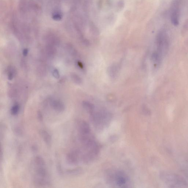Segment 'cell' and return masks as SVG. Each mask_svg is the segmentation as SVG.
<instances>
[{
    "label": "cell",
    "mask_w": 188,
    "mask_h": 188,
    "mask_svg": "<svg viewBox=\"0 0 188 188\" xmlns=\"http://www.w3.org/2000/svg\"><path fill=\"white\" fill-rule=\"evenodd\" d=\"M34 183L35 186L38 187H45L50 185V182L47 179L37 177L34 179Z\"/></svg>",
    "instance_id": "cell-9"
},
{
    "label": "cell",
    "mask_w": 188,
    "mask_h": 188,
    "mask_svg": "<svg viewBox=\"0 0 188 188\" xmlns=\"http://www.w3.org/2000/svg\"><path fill=\"white\" fill-rule=\"evenodd\" d=\"M17 91L15 89H10L9 92V95L10 98H13L17 96Z\"/></svg>",
    "instance_id": "cell-19"
},
{
    "label": "cell",
    "mask_w": 188,
    "mask_h": 188,
    "mask_svg": "<svg viewBox=\"0 0 188 188\" xmlns=\"http://www.w3.org/2000/svg\"><path fill=\"white\" fill-rule=\"evenodd\" d=\"M79 169H69L67 171V172L69 174L75 175L78 173L79 171H80Z\"/></svg>",
    "instance_id": "cell-20"
},
{
    "label": "cell",
    "mask_w": 188,
    "mask_h": 188,
    "mask_svg": "<svg viewBox=\"0 0 188 188\" xmlns=\"http://www.w3.org/2000/svg\"><path fill=\"white\" fill-rule=\"evenodd\" d=\"M7 77L9 80H12L16 74V70L15 67L12 66H9L7 68Z\"/></svg>",
    "instance_id": "cell-12"
},
{
    "label": "cell",
    "mask_w": 188,
    "mask_h": 188,
    "mask_svg": "<svg viewBox=\"0 0 188 188\" xmlns=\"http://www.w3.org/2000/svg\"><path fill=\"white\" fill-rule=\"evenodd\" d=\"M40 133L41 137L47 145L48 146L51 145L52 139L51 136L48 132L45 130H41L40 131Z\"/></svg>",
    "instance_id": "cell-8"
},
{
    "label": "cell",
    "mask_w": 188,
    "mask_h": 188,
    "mask_svg": "<svg viewBox=\"0 0 188 188\" xmlns=\"http://www.w3.org/2000/svg\"><path fill=\"white\" fill-rule=\"evenodd\" d=\"M35 173L38 177L46 179L48 178V172L45 166H37L35 169Z\"/></svg>",
    "instance_id": "cell-7"
},
{
    "label": "cell",
    "mask_w": 188,
    "mask_h": 188,
    "mask_svg": "<svg viewBox=\"0 0 188 188\" xmlns=\"http://www.w3.org/2000/svg\"><path fill=\"white\" fill-rule=\"evenodd\" d=\"M37 118H38V119L39 120V121L41 122L43 121V119H44V117H43L42 114V112L41 111H38L37 113Z\"/></svg>",
    "instance_id": "cell-22"
},
{
    "label": "cell",
    "mask_w": 188,
    "mask_h": 188,
    "mask_svg": "<svg viewBox=\"0 0 188 188\" xmlns=\"http://www.w3.org/2000/svg\"><path fill=\"white\" fill-rule=\"evenodd\" d=\"M20 109L19 104H15L12 107L11 109V113L13 115H17Z\"/></svg>",
    "instance_id": "cell-17"
},
{
    "label": "cell",
    "mask_w": 188,
    "mask_h": 188,
    "mask_svg": "<svg viewBox=\"0 0 188 188\" xmlns=\"http://www.w3.org/2000/svg\"><path fill=\"white\" fill-rule=\"evenodd\" d=\"M50 105L55 111L61 113L64 111L65 106L61 101L58 100H53L50 102Z\"/></svg>",
    "instance_id": "cell-6"
},
{
    "label": "cell",
    "mask_w": 188,
    "mask_h": 188,
    "mask_svg": "<svg viewBox=\"0 0 188 188\" xmlns=\"http://www.w3.org/2000/svg\"><path fill=\"white\" fill-rule=\"evenodd\" d=\"M77 64L79 66V68H80V69H83V68H84V65H83V64H82L81 62H80V61H77Z\"/></svg>",
    "instance_id": "cell-24"
},
{
    "label": "cell",
    "mask_w": 188,
    "mask_h": 188,
    "mask_svg": "<svg viewBox=\"0 0 188 188\" xmlns=\"http://www.w3.org/2000/svg\"><path fill=\"white\" fill-rule=\"evenodd\" d=\"M67 49L70 54H71L73 56H75L77 55V51L71 45L67 46Z\"/></svg>",
    "instance_id": "cell-18"
},
{
    "label": "cell",
    "mask_w": 188,
    "mask_h": 188,
    "mask_svg": "<svg viewBox=\"0 0 188 188\" xmlns=\"http://www.w3.org/2000/svg\"><path fill=\"white\" fill-rule=\"evenodd\" d=\"M169 43V36L166 31H160L156 37V50L151 56L152 61L156 65H160L167 54Z\"/></svg>",
    "instance_id": "cell-1"
},
{
    "label": "cell",
    "mask_w": 188,
    "mask_h": 188,
    "mask_svg": "<svg viewBox=\"0 0 188 188\" xmlns=\"http://www.w3.org/2000/svg\"><path fill=\"white\" fill-rule=\"evenodd\" d=\"M71 77L72 80L75 84L78 85L82 84V79L77 74L72 73L71 74Z\"/></svg>",
    "instance_id": "cell-15"
},
{
    "label": "cell",
    "mask_w": 188,
    "mask_h": 188,
    "mask_svg": "<svg viewBox=\"0 0 188 188\" xmlns=\"http://www.w3.org/2000/svg\"><path fill=\"white\" fill-rule=\"evenodd\" d=\"M160 177L163 181L170 186V187H186L188 184L182 177L175 174L162 172Z\"/></svg>",
    "instance_id": "cell-2"
},
{
    "label": "cell",
    "mask_w": 188,
    "mask_h": 188,
    "mask_svg": "<svg viewBox=\"0 0 188 188\" xmlns=\"http://www.w3.org/2000/svg\"><path fill=\"white\" fill-rule=\"evenodd\" d=\"M82 105L84 108L90 113L94 111L95 108L94 105L92 103L87 101L83 102Z\"/></svg>",
    "instance_id": "cell-13"
},
{
    "label": "cell",
    "mask_w": 188,
    "mask_h": 188,
    "mask_svg": "<svg viewBox=\"0 0 188 188\" xmlns=\"http://www.w3.org/2000/svg\"><path fill=\"white\" fill-rule=\"evenodd\" d=\"M90 30L93 34L95 35H98L99 34V31L98 28L95 26L94 23L92 22H90Z\"/></svg>",
    "instance_id": "cell-16"
},
{
    "label": "cell",
    "mask_w": 188,
    "mask_h": 188,
    "mask_svg": "<svg viewBox=\"0 0 188 188\" xmlns=\"http://www.w3.org/2000/svg\"><path fill=\"white\" fill-rule=\"evenodd\" d=\"M28 49L25 48L23 49L22 54H23V55H24V56H26L28 55Z\"/></svg>",
    "instance_id": "cell-23"
},
{
    "label": "cell",
    "mask_w": 188,
    "mask_h": 188,
    "mask_svg": "<svg viewBox=\"0 0 188 188\" xmlns=\"http://www.w3.org/2000/svg\"><path fill=\"white\" fill-rule=\"evenodd\" d=\"M118 72V68L117 65L113 64L108 68V75L111 78H114Z\"/></svg>",
    "instance_id": "cell-11"
},
{
    "label": "cell",
    "mask_w": 188,
    "mask_h": 188,
    "mask_svg": "<svg viewBox=\"0 0 188 188\" xmlns=\"http://www.w3.org/2000/svg\"><path fill=\"white\" fill-rule=\"evenodd\" d=\"M46 50L47 54L50 57H53L55 56L56 52V50L54 45L49 44L47 45Z\"/></svg>",
    "instance_id": "cell-10"
},
{
    "label": "cell",
    "mask_w": 188,
    "mask_h": 188,
    "mask_svg": "<svg viewBox=\"0 0 188 188\" xmlns=\"http://www.w3.org/2000/svg\"><path fill=\"white\" fill-rule=\"evenodd\" d=\"M34 162L36 166H45V162L42 157L36 156L34 159Z\"/></svg>",
    "instance_id": "cell-14"
},
{
    "label": "cell",
    "mask_w": 188,
    "mask_h": 188,
    "mask_svg": "<svg viewBox=\"0 0 188 188\" xmlns=\"http://www.w3.org/2000/svg\"><path fill=\"white\" fill-rule=\"evenodd\" d=\"M181 7V0H174L170 8V18L173 25L177 26L179 24Z\"/></svg>",
    "instance_id": "cell-3"
},
{
    "label": "cell",
    "mask_w": 188,
    "mask_h": 188,
    "mask_svg": "<svg viewBox=\"0 0 188 188\" xmlns=\"http://www.w3.org/2000/svg\"><path fill=\"white\" fill-rule=\"evenodd\" d=\"M52 74H53V75L55 78H56V79H58V78H59V70H58L57 69H54V70H53Z\"/></svg>",
    "instance_id": "cell-21"
},
{
    "label": "cell",
    "mask_w": 188,
    "mask_h": 188,
    "mask_svg": "<svg viewBox=\"0 0 188 188\" xmlns=\"http://www.w3.org/2000/svg\"><path fill=\"white\" fill-rule=\"evenodd\" d=\"M80 151L75 150L71 151L66 156V161L69 164L71 165H77L79 161Z\"/></svg>",
    "instance_id": "cell-4"
},
{
    "label": "cell",
    "mask_w": 188,
    "mask_h": 188,
    "mask_svg": "<svg viewBox=\"0 0 188 188\" xmlns=\"http://www.w3.org/2000/svg\"><path fill=\"white\" fill-rule=\"evenodd\" d=\"M115 182L119 187L125 186L128 182V179L127 176L122 172H118L115 175Z\"/></svg>",
    "instance_id": "cell-5"
}]
</instances>
